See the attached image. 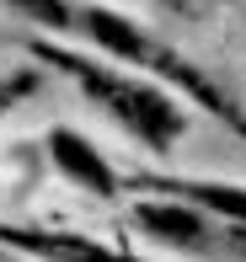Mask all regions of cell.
Segmentation results:
<instances>
[{
    "mask_svg": "<svg viewBox=\"0 0 246 262\" xmlns=\"http://www.w3.org/2000/svg\"><path fill=\"white\" fill-rule=\"evenodd\" d=\"M182 193H193V198H204V204H214V209L246 220V193H241V187H182Z\"/></svg>",
    "mask_w": 246,
    "mask_h": 262,
    "instance_id": "6",
    "label": "cell"
},
{
    "mask_svg": "<svg viewBox=\"0 0 246 262\" xmlns=\"http://www.w3.org/2000/svg\"><path fill=\"white\" fill-rule=\"evenodd\" d=\"M21 86H27V80H16V86H0V107H6L11 97H16V91H21Z\"/></svg>",
    "mask_w": 246,
    "mask_h": 262,
    "instance_id": "8",
    "label": "cell"
},
{
    "mask_svg": "<svg viewBox=\"0 0 246 262\" xmlns=\"http://www.w3.org/2000/svg\"><path fill=\"white\" fill-rule=\"evenodd\" d=\"M11 241H21V246H32L38 257H49V262H128V257H113V252H97V246H86V241H49V235H11Z\"/></svg>",
    "mask_w": 246,
    "mask_h": 262,
    "instance_id": "5",
    "label": "cell"
},
{
    "mask_svg": "<svg viewBox=\"0 0 246 262\" xmlns=\"http://www.w3.org/2000/svg\"><path fill=\"white\" fill-rule=\"evenodd\" d=\"M139 225L161 241H177V246H204V225L193 220L187 209H166V204H150L139 209Z\"/></svg>",
    "mask_w": 246,
    "mask_h": 262,
    "instance_id": "4",
    "label": "cell"
},
{
    "mask_svg": "<svg viewBox=\"0 0 246 262\" xmlns=\"http://www.w3.org/2000/svg\"><path fill=\"white\" fill-rule=\"evenodd\" d=\"M21 6H32V11H38V16H49L54 27H59V21H64V6H59V0H21Z\"/></svg>",
    "mask_w": 246,
    "mask_h": 262,
    "instance_id": "7",
    "label": "cell"
},
{
    "mask_svg": "<svg viewBox=\"0 0 246 262\" xmlns=\"http://www.w3.org/2000/svg\"><path fill=\"white\" fill-rule=\"evenodd\" d=\"M54 161H59V171L75 177L80 187H91V193H113V171H107V161H102L80 134H54Z\"/></svg>",
    "mask_w": 246,
    "mask_h": 262,
    "instance_id": "3",
    "label": "cell"
},
{
    "mask_svg": "<svg viewBox=\"0 0 246 262\" xmlns=\"http://www.w3.org/2000/svg\"><path fill=\"white\" fill-rule=\"evenodd\" d=\"M86 21H91V38H97L102 49H113V54H128V59H155V64L166 70L171 80H182V86L193 91L198 102H209V107H214V113H230V107H225V102L214 97V86H209L204 75H193V70L182 64V59H171V54H161L155 43H150L145 32H134V27H128L123 16H113V11H91Z\"/></svg>",
    "mask_w": 246,
    "mask_h": 262,
    "instance_id": "2",
    "label": "cell"
},
{
    "mask_svg": "<svg viewBox=\"0 0 246 262\" xmlns=\"http://www.w3.org/2000/svg\"><path fill=\"white\" fill-rule=\"evenodd\" d=\"M64 70H75V80L91 91L102 107H107L113 118L128 128V134H139L150 150H171V139L182 134V113L171 107L161 91H150L145 80H123V75H107V70H91L80 64V59H59Z\"/></svg>",
    "mask_w": 246,
    "mask_h": 262,
    "instance_id": "1",
    "label": "cell"
}]
</instances>
